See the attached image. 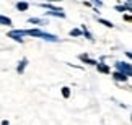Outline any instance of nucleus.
<instances>
[{"label": "nucleus", "instance_id": "obj_7", "mask_svg": "<svg viewBox=\"0 0 132 125\" xmlns=\"http://www.w3.org/2000/svg\"><path fill=\"white\" fill-rule=\"evenodd\" d=\"M26 63H28L26 59H23V60L18 63V68H16V70H18V73H23V72H24V67H26Z\"/></svg>", "mask_w": 132, "mask_h": 125}, {"label": "nucleus", "instance_id": "obj_1", "mask_svg": "<svg viewBox=\"0 0 132 125\" xmlns=\"http://www.w3.org/2000/svg\"><path fill=\"white\" fill-rule=\"evenodd\" d=\"M116 68H118V70H119V73H122L124 76H130V75H132V68H130V63L118 62V63H116Z\"/></svg>", "mask_w": 132, "mask_h": 125}, {"label": "nucleus", "instance_id": "obj_4", "mask_svg": "<svg viewBox=\"0 0 132 125\" xmlns=\"http://www.w3.org/2000/svg\"><path fill=\"white\" fill-rule=\"evenodd\" d=\"M96 68H98V72L101 73H109V67L104 63H96Z\"/></svg>", "mask_w": 132, "mask_h": 125}, {"label": "nucleus", "instance_id": "obj_12", "mask_svg": "<svg viewBox=\"0 0 132 125\" xmlns=\"http://www.w3.org/2000/svg\"><path fill=\"white\" fill-rule=\"evenodd\" d=\"M62 96H64V98H69V96H70V88H67V86L62 88Z\"/></svg>", "mask_w": 132, "mask_h": 125}, {"label": "nucleus", "instance_id": "obj_5", "mask_svg": "<svg viewBox=\"0 0 132 125\" xmlns=\"http://www.w3.org/2000/svg\"><path fill=\"white\" fill-rule=\"evenodd\" d=\"M43 37L46 39V41H51V42H55V41H59V37L52 36V34H47V33H43Z\"/></svg>", "mask_w": 132, "mask_h": 125}, {"label": "nucleus", "instance_id": "obj_13", "mask_svg": "<svg viewBox=\"0 0 132 125\" xmlns=\"http://www.w3.org/2000/svg\"><path fill=\"white\" fill-rule=\"evenodd\" d=\"M98 21L101 23V24H104V26H108V28H113L114 24L111 23V21H108V20H98Z\"/></svg>", "mask_w": 132, "mask_h": 125}, {"label": "nucleus", "instance_id": "obj_10", "mask_svg": "<svg viewBox=\"0 0 132 125\" xmlns=\"http://www.w3.org/2000/svg\"><path fill=\"white\" fill-rule=\"evenodd\" d=\"M118 12H124V10H130V3H126V5H118L116 7Z\"/></svg>", "mask_w": 132, "mask_h": 125}, {"label": "nucleus", "instance_id": "obj_9", "mask_svg": "<svg viewBox=\"0 0 132 125\" xmlns=\"http://www.w3.org/2000/svg\"><path fill=\"white\" fill-rule=\"evenodd\" d=\"M80 60H83V62H87V63H90V65H96V62L95 60H91V59H88V55H80Z\"/></svg>", "mask_w": 132, "mask_h": 125}, {"label": "nucleus", "instance_id": "obj_8", "mask_svg": "<svg viewBox=\"0 0 132 125\" xmlns=\"http://www.w3.org/2000/svg\"><path fill=\"white\" fill-rule=\"evenodd\" d=\"M0 23L5 24V26H12V20L7 18V16H2V15H0Z\"/></svg>", "mask_w": 132, "mask_h": 125}, {"label": "nucleus", "instance_id": "obj_15", "mask_svg": "<svg viewBox=\"0 0 132 125\" xmlns=\"http://www.w3.org/2000/svg\"><path fill=\"white\" fill-rule=\"evenodd\" d=\"M28 21H29V23H34V24H41V23H43V20H38V18H29Z\"/></svg>", "mask_w": 132, "mask_h": 125}, {"label": "nucleus", "instance_id": "obj_11", "mask_svg": "<svg viewBox=\"0 0 132 125\" xmlns=\"http://www.w3.org/2000/svg\"><path fill=\"white\" fill-rule=\"evenodd\" d=\"M28 7H29V5H28V3H24V2H21V3H16V8H18V10H21V12H24V10H28Z\"/></svg>", "mask_w": 132, "mask_h": 125}, {"label": "nucleus", "instance_id": "obj_2", "mask_svg": "<svg viewBox=\"0 0 132 125\" xmlns=\"http://www.w3.org/2000/svg\"><path fill=\"white\" fill-rule=\"evenodd\" d=\"M21 33H23V36L28 34V36H34V37H43V31H39V29H24Z\"/></svg>", "mask_w": 132, "mask_h": 125}, {"label": "nucleus", "instance_id": "obj_6", "mask_svg": "<svg viewBox=\"0 0 132 125\" xmlns=\"http://www.w3.org/2000/svg\"><path fill=\"white\" fill-rule=\"evenodd\" d=\"M113 78L116 80V81H126V80H127V76H124V75L119 73V72H116V73L113 75Z\"/></svg>", "mask_w": 132, "mask_h": 125}, {"label": "nucleus", "instance_id": "obj_14", "mask_svg": "<svg viewBox=\"0 0 132 125\" xmlns=\"http://www.w3.org/2000/svg\"><path fill=\"white\" fill-rule=\"evenodd\" d=\"M70 36H82V31H80V29H72V31H70Z\"/></svg>", "mask_w": 132, "mask_h": 125}, {"label": "nucleus", "instance_id": "obj_3", "mask_svg": "<svg viewBox=\"0 0 132 125\" xmlns=\"http://www.w3.org/2000/svg\"><path fill=\"white\" fill-rule=\"evenodd\" d=\"M8 37H12V39H15V41L21 42L23 41V33L21 31H10L8 33Z\"/></svg>", "mask_w": 132, "mask_h": 125}]
</instances>
